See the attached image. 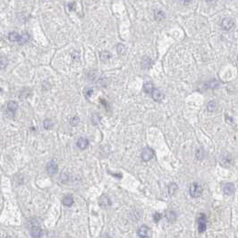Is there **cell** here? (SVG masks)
Masks as SVG:
<instances>
[{
    "label": "cell",
    "mask_w": 238,
    "mask_h": 238,
    "mask_svg": "<svg viewBox=\"0 0 238 238\" xmlns=\"http://www.w3.org/2000/svg\"><path fill=\"white\" fill-rule=\"evenodd\" d=\"M6 238H11V237H6Z\"/></svg>",
    "instance_id": "e575fe53"
},
{
    "label": "cell",
    "mask_w": 238,
    "mask_h": 238,
    "mask_svg": "<svg viewBox=\"0 0 238 238\" xmlns=\"http://www.w3.org/2000/svg\"><path fill=\"white\" fill-rule=\"evenodd\" d=\"M76 145L79 149L81 150H85L89 146V141L86 138H80L77 141Z\"/></svg>",
    "instance_id": "30bf717a"
},
{
    "label": "cell",
    "mask_w": 238,
    "mask_h": 238,
    "mask_svg": "<svg viewBox=\"0 0 238 238\" xmlns=\"http://www.w3.org/2000/svg\"><path fill=\"white\" fill-rule=\"evenodd\" d=\"M177 184H175V183H172L168 185V192L173 195L175 192H177Z\"/></svg>",
    "instance_id": "7402d4cb"
},
{
    "label": "cell",
    "mask_w": 238,
    "mask_h": 238,
    "mask_svg": "<svg viewBox=\"0 0 238 238\" xmlns=\"http://www.w3.org/2000/svg\"><path fill=\"white\" fill-rule=\"evenodd\" d=\"M30 234L34 238H39L42 235V229L39 226H33L32 227V230H30Z\"/></svg>",
    "instance_id": "9c48e42d"
},
{
    "label": "cell",
    "mask_w": 238,
    "mask_h": 238,
    "mask_svg": "<svg viewBox=\"0 0 238 238\" xmlns=\"http://www.w3.org/2000/svg\"><path fill=\"white\" fill-rule=\"evenodd\" d=\"M8 64V60L6 57H0V68L5 69Z\"/></svg>",
    "instance_id": "cb8c5ba5"
},
{
    "label": "cell",
    "mask_w": 238,
    "mask_h": 238,
    "mask_svg": "<svg viewBox=\"0 0 238 238\" xmlns=\"http://www.w3.org/2000/svg\"><path fill=\"white\" fill-rule=\"evenodd\" d=\"M100 120V117H99V115H97V114H94V115L92 116V117H91V121H92V123L93 125H98L99 123V121Z\"/></svg>",
    "instance_id": "4316f807"
},
{
    "label": "cell",
    "mask_w": 238,
    "mask_h": 238,
    "mask_svg": "<svg viewBox=\"0 0 238 238\" xmlns=\"http://www.w3.org/2000/svg\"><path fill=\"white\" fill-rule=\"evenodd\" d=\"M143 90H144V91H145L146 93H148V94H150L151 90H153V86H152L151 82H147V83L144 84Z\"/></svg>",
    "instance_id": "603a6c76"
},
{
    "label": "cell",
    "mask_w": 238,
    "mask_h": 238,
    "mask_svg": "<svg viewBox=\"0 0 238 238\" xmlns=\"http://www.w3.org/2000/svg\"><path fill=\"white\" fill-rule=\"evenodd\" d=\"M207 85H208V87L210 89H217L219 86V81H217V80H212L210 81H209L208 83H207Z\"/></svg>",
    "instance_id": "44dd1931"
},
{
    "label": "cell",
    "mask_w": 238,
    "mask_h": 238,
    "mask_svg": "<svg viewBox=\"0 0 238 238\" xmlns=\"http://www.w3.org/2000/svg\"><path fill=\"white\" fill-rule=\"evenodd\" d=\"M223 191L226 195H232L235 192V186L231 183H227V184H225Z\"/></svg>",
    "instance_id": "8fae6325"
},
{
    "label": "cell",
    "mask_w": 238,
    "mask_h": 238,
    "mask_svg": "<svg viewBox=\"0 0 238 238\" xmlns=\"http://www.w3.org/2000/svg\"><path fill=\"white\" fill-rule=\"evenodd\" d=\"M154 151L152 149L147 147V148H144L142 152H141V159L143 161H149L150 159H153L154 157Z\"/></svg>",
    "instance_id": "5b68a950"
},
{
    "label": "cell",
    "mask_w": 238,
    "mask_h": 238,
    "mask_svg": "<svg viewBox=\"0 0 238 238\" xmlns=\"http://www.w3.org/2000/svg\"><path fill=\"white\" fill-rule=\"evenodd\" d=\"M149 232H150V229H149V227L146 226H141L139 227V229H138V235L140 237H145V236H148L149 235Z\"/></svg>",
    "instance_id": "7c38bea8"
},
{
    "label": "cell",
    "mask_w": 238,
    "mask_h": 238,
    "mask_svg": "<svg viewBox=\"0 0 238 238\" xmlns=\"http://www.w3.org/2000/svg\"><path fill=\"white\" fill-rule=\"evenodd\" d=\"M79 121H80V119H79L78 117H74L73 118L70 120V123H71V126H77L78 123H79Z\"/></svg>",
    "instance_id": "f1b7e54d"
},
{
    "label": "cell",
    "mask_w": 238,
    "mask_h": 238,
    "mask_svg": "<svg viewBox=\"0 0 238 238\" xmlns=\"http://www.w3.org/2000/svg\"><path fill=\"white\" fill-rule=\"evenodd\" d=\"M1 91H2V89H1V88H0V92H1Z\"/></svg>",
    "instance_id": "836d02e7"
},
{
    "label": "cell",
    "mask_w": 238,
    "mask_h": 238,
    "mask_svg": "<svg viewBox=\"0 0 238 238\" xmlns=\"http://www.w3.org/2000/svg\"><path fill=\"white\" fill-rule=\"evenodd\" d=\"M110 57H111V55L109 52H108V51H104V52H102L100 54V58L102 60H107V59L110 58Z\"/></svg>",
    "instance_id": "83f0119b"
},
{
    "label": "cell",
    "mask_w": 238,
    "mask_h": 238,
    "mask_svg": "<svg viewBox=\"0 0 238 238\" xmlns=\"http://www.w3.org/2000/svg\"><path fill=\"white\" fill-rule=\"evenodd\" d=\"M47 171L49 175H55L58 171V165L55 160H51L47 165Z\"/></svg>",
    "instance_id": "277c9868"
},
{
    "label": "cell",
    "mask_w": 238,
    "mask_h": 238,
    "mask_svg": "<svg viewBox=\"0 0 238 238\" xmlns=\"http://www.w3.org/2000/svg\"><path fill=\"white\" fill-rule=\"evenodd\" d=\"M150 95H151L153 100L157 101V102H160L163 99V97H164L163 93L157 88H153V90L150 92Z\"/></svg>",
    "instance_id": "8992f818"
},
{
    "label": "cell",
    "mask_w": 238,
    "mask_h": 238,
    "mask_svg": "<svg viewBox=\"0 0 238 238\" xmlns=\"http://www.w3.org/2000/svg\"><path fill=\"white\" fill-rule=\"evenodd\" d=\"M195 156H196V159H199V160H201L204 159V151L202 149H198L197 150H196V154H195Z\"/></svg>",
    "instance_id": "d4e9b609"
},
{
    "label": "cell",
    "mask_w": 238,
    "mask_h": 238,
    "mask_svg": "<svg viewBox=\"0 0 238 238\" xmlns=\"http://www.w3.org/2000/svg\"><path fill=\"white\" fill-rule=\"evenodd\" d=\"M100 238H111V237H110L108 234H104V235H101Z\"/></svg>",
    "instance_id": "1f68e13d"
},
{
    "label": "cell",
    "mask_w": 238,
    "mask_h": 238,
    "mask_svg": "<svg viewBox=\"0 0 238 238\" xmlns=\"http://www.w3.org/2000/svg\"><path fill=\"white\" fill-rule=\"evenodd\" d=\"M9 39L12 41V42H18L19 41V39H20V35L15 32H10L9 33V36H8Z\"/></svg>",
    "instance_id": "ffe728a7"
},
{
    "label": "cell",
    "mask_w": 238,
    "mask_h": 238,
    "mask_svg": "<svg viewBox=\"0 0 238 238\" xmlns=\"http://www.w3.org/2000/svg\"><path fill=\"white\" fill-rule=\"evenodd\" d=\"M99 204L100 207H102V208H106V207H108L111 205V201L107 195H102L99 198Z\"/></svg>",
    "instance_id": "ba28073f"
},
{
    "label": "cell",
    "mask_w": 238,
    "mask_h": 238,
    "mask_svg": "<svg viewBox=\"0 0 238 238\" xmlns=\"http://www.w3.org/2000/svg\"><path fill=\"white\" fill-rule=\"evenodd\" d=\"M234 21L231 18H225L221 23V27L223 28V30H229L234 27Z\"/></svg>",
    "instance_id": "52a82bcc"
},
{
    "label": "cell",
    "mask_w": 238,
    "mask_h": 238,
    "mask_svg": "<svg viewBox=\"0 0 238 238\" xmlns=\"http://www.w3.org/2000/svg\"><path fill=\"white\" fill-rule=\"evenodd\" d=\"M123 49H125V47H123V45H121V44H119L118 46H117V52L121 55V54H123Z\"/></svg>",
    "instance_id": "4dcf8cb0"
},
{
    "label": "cell",
    "mask_w": 238,
    "mask_h": 238,
    "mask_svg": "<svg viewBox=\"0 0 238 238\" xmlns=\"http://www.w3.org/2000/svg\"><path fill=\"white\" fill-rule=\"evenodd\" d=\"M29 40H30V35H29L27 32H24V33H23L22 35H20V39H19L18 43H19L20 45H23V44L27 43Z\"/></svg>",
    "instance_id": "2e32d148"
},
{
    "label": "cell",
    "mask_w": 238,
    "mask_h": 238,
    "mask_svg": "<svg viewBox=\"0 0 238 238\" xmlns=\"http://www.w3.org/2000/svg\"><path fill=\"white\" fill-rule=\"evenodd\" d=\"M190 195L193 198L200 197L202 193V187L198 183H192L190 186Z\"/></svg>",
    "instance_id": "6da1fadb"
},
{
    "label": "cell",
    "mask_w": 238,
    "mask_h": 238,
    "mask_svg": "<svg viewBox=\"0 0 238 238\" xmlns=\"http://www.w3.org/2000/svg\"><path fill=\"white\" fill-rule=\"evenodd\" d=\"M152 64H153V62H152V60L150 57H143L142 62H141V66H142V67L144 69L150 68L152 66Z\"/></svg>",
    "instance_id": "5bb4252c"
},
{
    "label": "cell",
    "mask_w": 238,
    "mask_h": 238,
    "mask_svg": "<svg viewBox=\"0 0 238 238\" xmlns=\"http://www.w3.org/2000/svg\"><path fill=\"white\" fill-rule=\"evenodd\" d=\"M220 164L223 166V167H226L228 168L230 166H232L233 164V158H232V155L229 154V153H223L221 156H220Z\"/></svg>",
    "instance_id": "7a4b0ae2"
},
{
    "label": "cell",
    "mask_w": 238,
    "mask_h": 238,
    "mask_svg": "<svg viewBox=\"0 0 238 238\" xmlns=\"http://www.w3.org/2000/svg\"><path fill=\"white\" fill-rule=\"evenodd\" d=\"M154 16H155V19H156L157 21H162L165 18V13L162 11V10L156 9L154 11Z\"/></svg>",
    "instance_id": "e0dca14e"
},
{
    "label": "cell",
    "mask_w": 238,
    "mask_h": 238,
    "mask_svg": "<svg viewBox=\"0 0 238 238\" xmlns=\"http://www.w3.org/2000/svg\"><path fill=\"white\" fill-rule=\"evenodd\" d=\"M207 108L210 112H215L217 109H218V104L215 100H211L208 103V106H207Z\"/></svg>",
    "instance_id": "ac0fdd59"
},
{
    "label": "cell",
    "mask_w": 238,
    "mask_h": 238,
    "mask_svg": "<svg viewBox=\"0 0 238 238\" xmlns=\"http://www.w3.org/2000/svg\"><path fill=\"white\" fill-rule=\"evenodd\" d=\"M166 218H167L168 221L173 223L175 219H177V214H175V212H174L173 210L167 211V213H166Z\"/></svg>",
    "instance_id": "9a60e30c"
},
{
    "label": "cell",
    "mask_w": 238,
    "mask_h": 238,
    "mask_svg": "<svg viewBox=\"0 0 238 238\" xmlns=\"http://www.w3.org/2000/svg\"><path fill=\"white\" fill-rule=\"evenodd\" d=\"M140 238H149L148 236H145V237H140Z\"/></svg>",
    "instance_id": "d6a6232c"
},
{
    "label": "cell",
    "mask_w": 238,
    "mask_h": 238,
    "mask_svg": "<svg viewBox=\"0 0 238 238\" xmlns=\"http://www.w3.org/2000/svg\"><path fill=\"white\" fill-rule=\"evenodd\" d=\"M43 126H44V127L46 129H51V128L53 127L54 123H53V122L51 121L50 119H45L44 123H43Z\"/></svg>",
    "instance_id": "484cf974"
},
{
    "label": "cell",
    "mask_w": 238,
    "mask_h": 238,
    "mask_svg": "<svg viewBox=\"0 0 238 238\" xmlns=\"http://www.w3.org/2000/svg\"><path fill=\"white\" fill-rule=\"evenodd\" d=\"M207 228V219L206 215L201 213L198 217V230L200 233H203Z\"/></svg>",
    "instance_id": "3957f363"
},
{
    "label": "cell",
    "mask_w": 238,
    "mask_h": 238,
    "mask_svg": "<svg viewBox=\"0 0 238 238\" xmlns=\"http://www.w3.org/2000/svg\"><path fill=\"white\" fill-rule=\"evenodd\" d=\"M161 218H162V215H161L160 213H159V212H156V213H155V214L153 215L154 221H155V222H157V223L161 219Z\"/></svg>",
    "instance_id": "f546056e"
},
{
    "label": "cell",
    "mask_w": 238,
    "mask_h": 238,
    "mask_svg": "<svg viewBox=\"0 0 238 238\" xmlns=\"http://www.w3.org/2000/svg\"><path fill=\"white\" fill-rule=\"evenodd\" d=\"M63 204L65 206H67V207L72 206V205L74 204V199H73V197H72V196H70V195L66 196V197L63 199Z\"/></svg>",
    "instance_id": "d6986e66"
},
{
    "label": "cell",
    "mask_w": 238,
    "mask_h": 238,
    "mask_svg": "<svg viewBox=\"0 0 238 238\" xmlns=\"http://www.w3.org/2000/svg\"><path fill=\"white\" fill-rule=\"evenodd\" d=\"M17 108H18V103L15 101H9L7 103V110L10 112V114H12L13 116L14 112L16 111Z\"/></svg>",
    "instance_id": "4fadbf2b"
}]
</instances>
